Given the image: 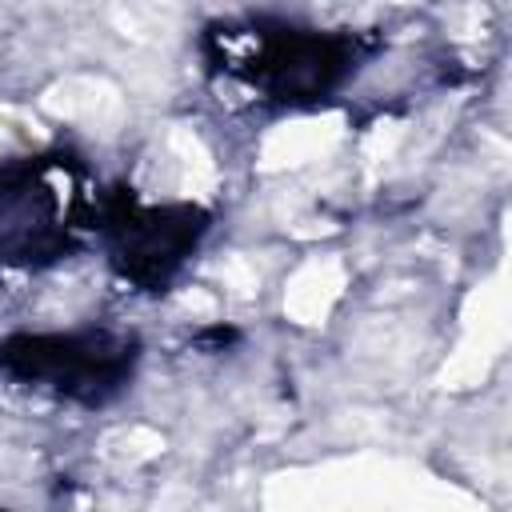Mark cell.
Segmentation results:
<instances>
[{"label":"cell","mask_w":512,"mask_h":512,"mask_svg":"<svg viewBox=\"0 0 512 512\" xmlns=\"http://www.w3.org/2000/svg\"><path fill=\"white\" fill-rule=\"evenodd\" d=\"M0 360L20 376L52 380L68 392H96L124 368V352L108 348L104 340H12L4 344Z\"/></svg>","instance_id":"1"}]
</instances>
